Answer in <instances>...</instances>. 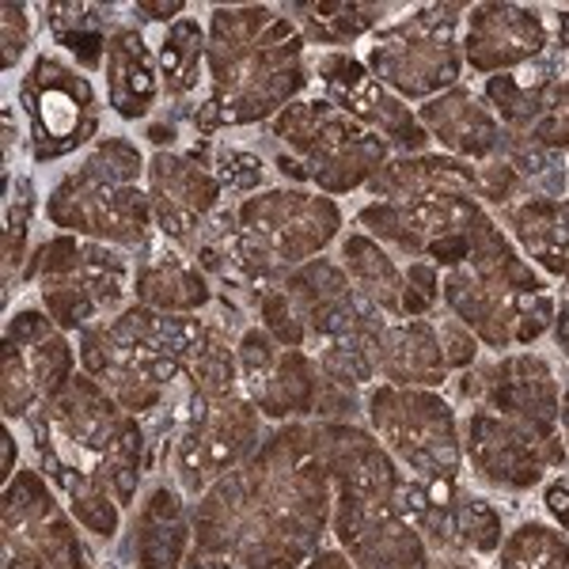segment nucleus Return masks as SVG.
I'll use <instances>...</instances> for the list:
<instances>
[{"label":"nucleus","mask_w":569,"mask_h":569,"mask_svg":"<svg viewBox=\"0 0 569 569\" xmlns=\"http://www.w3.org/2000/svg\"><path fill=\"white\" fill-rule=\"evenodd\" d=\"M289 292L292 311H297L300 327H305V350H319L327 342H342V338L376 335L388 323L380 308H372L361 292L353 289L350 273L330 259H311L300 270H292L281 281Z\"/></svg>","instance_id":"obj_22"},{"label":"nucleus","mask_w":569,"mask_h":569,"mask_svg":"<svg viewBox=\"0 0 569 569\" xmlns=\"http://www.w3.org/2000/svg\"><path fill=\"white\" fill-rule=\"evenodd\" d=\"M418 118L426 126L429 141H437L445 156H456L463 163L493 160L505 149V126L498 122L493 107L486 103L482 91L467 84L421 103Z\"/></svg>","instance_id":"obj_26"},{"label":"nucleus","mask_w":569,"mask_h":569,"mask_svg":"<svg viewBox=\"0 0 569 569\" xmlns=\"http://www.w3.org/2000/svg\"><path fill=\"white\" fill-rule=\"evenodd\" d=\"M213 171L220 187L232 194H262L266 190V160L251 149H213Z\"/></svg>","instance_id":"obj_39"},{"label":"nucleus","mask_w":569,"mask_h":569,"mask_svg":"<svg viewBox=\"0 0 569 569\" xmlns=\"http://www.w3.org/2000/svg\"><path fill=\"white\" fill-rule=\"evenodd\" d=\"M550 31L543 16L525 4H471L463 20V61L486 80L520 72L547 58Z\"/></svg>","instance_id":"obj_25"},{"label":"nucleus","mask_w":569,"mask_h":569,"mask_svg":"<svg viewBox=\"0 0 569 569\" xmlns=\"http://www.w3.org/2000/svg\"><path fill=\"white\" fill-rule=\"evenodd\" d=\"M34 433L39 460L66 463L91 479L107 482L122 505L137 498L149 467V440L144 429L103 383L88 372H77L69 388L46 407V415L27 421Z\"/></svg>","instance_id":"obj_5"},{"label":"nucleus","mask_w":569,"mask_h":569,"mask_svg":"<svg viewBox=\"0 0 569 569\" xmlns=\"http://www.w3.org/2000/svg\"><path fill=\"white\" fill-rule=\"evenodd\" d=\"M20 107L31 126V156L34 163L66 160L84 149L99 133V96L88 72L69 66L61 53H34L20 80Z\"/></svg>","instance_id":"obj_16"},{"label":"nucleus","mask_w":569,"mask_h":569,"mask_svg":"<svg viewBox=\"0 0 569 569\" xmlns=\"http://www.w3.org/2000/svg\"><path fill=\"white\" fill-rule=\"evenodd\" d=\"M206 46H209V31L201 20H190L182 16L163 31L160 42V80H163V96L168 99H187L190 91H198L201 72H206Z\"/></svg>","instance_id":"obj_33"},{"label":"nucleus","mask_w":569,"mask_h":569,"mask_svg":"<svg viewBox=\"0 0 569 569\" xmlns=\"http://www.w3.org/2000/svg\"><path fill=\"white\" fill-rule=\"evenodd\" d=\"M342 236V209L335 198L308 187H266L232 206L228 259L232 273L254 292L273 289Z\"/></svg>","instance_id":"obj_7"},{"label":"nucleus","mask_w":569,"mask_h":569,"mask_svg":"<svg viewBox=\"0 0 569 569\" xmlns=\"http://www.w3.org/2000/svg\"><path fill=\"white\" fill-rule=\"evenodd\" d=\"M259 319H262V330L273 338L284 350H305V327H300L297 311H292V300L281 284L273 289H262L259 292Z\"/></svg>","instance_id":"obj_40"},{"label":"nucleus","mask_w":569,"mask_h":569,"mask_svg":"<svg viewBox=\"0 0 569 569\" xmlns=\"http://www.w3.org/2000/svg\"><path fill=\"white\" fill-rule=\"evenodd\" d=\"M460 399L482 402L505 418L528 421L539 429H562V388L555 380V369L539 353H505L490 361L471 365L460 376Z\"/></svg>","instance_id":"obj_24"},{"label":"nucleus","mask_w":569,"mask_h":569,"mask_svg":"<svg viewBox=\"0 0 569 569\" xmlns=\"http://www.w3.org/2000/svg\"><path fill=\"white\" fill-rule=\"evenodd\" d=\"M335 493L311 421H284L259 452L201 493L194 539L240 569H300L323 550Z\"/></svg>","instance_id":"obj_1"},{"label":"nucleus","mask_w":569,"mask_h":569,"mask_svg":"<svg viewBox=\"0 0 569 569\" xmlns=\"http://www.w3.org/2000/svg\"><path fill=\"white\" fill-rule=\"evenodd\" d=\"M486 103L505 126V144L569 156V66L539 58L528 72H501L482 84Z\"/></svg>","instance_id":"obj_19"},{"label":"nucleus","mask_w":569,"mask_h":569,"mask_svg":"<svg viewBox=\"0 0 569 569\" xmlns=\"http://www.w3.org/2000/svg\"><path fill=\"white\" fill-rule=\"evenodd\" d=\"M72 346L46 311L23 308L4 327V418L34 421L72 380Z\"/></svg>","instance_id":"obj_18"},{"label":"nucleus","mask_w":569,"mask_h":569,"mask_svg":"<svg viewBox=\"0 0 569 569\" xmlns=\"http://www.w3.org/2000/svg\"><path fill=\"white\" fill-rule=\"evenodd\" d=\"M463 456L486 486L525 493L543 486L569 460L562 429H539L528 421L505 418L482 402H467L463 415Z\"/></svg>","instance_id":"obj_17"},{"label":"nucleus","mask_w":569,"mask_h":569,"mask_svg":"<svg viewBox=\"0 0 569 569\" xmlns=\"http://www.w3.org/2000/svg\"><path fill=\"white\" fill-rule=\"evenodd\" d=\"M273 141L300 168L319 194H353L380 176L391 160V144L369 126L335 107L327 96H300L270 122Z\"/></svg>","instance_id":"obj_10"},{"label":"nucleus","mask_w":569,"mask_h":569,"mask_svg":"<svg viewBox=\"0 0 569 569\" xmlns=\"http://www.w3.org/2000/svg\"><path fill=\"white\" fill-rule=\"evenodd\" d=\"M31 281L42 297V311L61 330H88L122 311L130 297V262L118 247L80 240V236H50L31 254L23 284Z\"/></svg>","instance_id":"obj_13"},{"label":"nucleus","mask_w":569,"mask_h":569,"mask_svg":"<svg viewBox=\"0 0 569 569\" xmlns=\"http://www.w3.org/2000/svg\"><path fill=\"white\" fill-rule=\"evenodd\" d=\"M187 509H182L179 490L168 482H156L144 493V505L133 520V558L137 569H182L187 566Z\"/></svg>","instance_id":"obj_31"},{"label":"nucleus","mask_w":569,"mask_h":569,"mask_svg":"<svg viewBox=\"0 0 569 569\" xmlns=\"http://www.w3.org/2000/svg\"><path fill=\"white\" fill-rule=\"evenodd\" d=\"M433 327H437V338H440V350H445V361H448V372H467L471 365H479V338L467 330L452 311L437 308L433 316Z\"/></svg>","instance_id":"obj_41"},{"label":"nucleus","mask_w":569,"mask_h":569,"mask_svg":"<svg viewBox=\"0 0 569 569\" xmlns=\"http://www.w3.org/2000/svg\"><path fill=\"white\" fill-rule=\"evenodd\" d=\"M372 437L388 448L407 479L433 493H460L463 429L456 407L440 391L376 383L365 399Z\"/></svg>","instance_id":"obj_11"},{"label":"nucleus","mask_w":569,"mask_h":569,"mask_svg":"<svg viewBox=\"0 0 569 569\" xmlns=\"http://www.w3.org/2000/svg\"><path fill=\"white\" fill-rule=\"evenodd\" d=\"M448 361L433 319H388L380 338V383L437 391L448 383Z\"/></svg>","instance_id":"obj_28"},{"label":"nucleus","mask_w":569,"mask_h":569,"mask_svg":"<svg viewBox=\"0 0 569 569\" xmlns=\"http://www.w3.org/2000/svg\"><path fill=\"white\" fill-rule=\"evenodd\" d=\"M262 440V415L243 388L194 391L171 429L168 467L182 493L201 498L217 479L251 460Z\"/></svg>","instance_id":"obj_14"},{"label":"nucleus","mask_w":569,"mask_h":569,"mask_svg":"<svg viewBox=\"0 0 569 569\" xmlns=\"http://www.w3.org/2000/svg\"><path fill=\"white\" fill-rule=\"evenodd\" d=\"M471 4H421L399 23L372 34L365 66L383 88L407 103H429L460 88L463 20Z\"/></svg>","instance_id":"obj_12"},{"label":"nucleus","mask_w":569,"mask_h":569,"mask_svg":"<svg viewBox=\"0 0 569 569\" xmlns=\"http://www.w3.org/2000/svg\"><path fill=\"white\" fill-rule=\"evenodd\" d=\"M107 103L114 107V114L122 122H137V118H149L163 91L160 80V61L149 50L144 34L133 23H114L107 42Z\"/></svg>","instance_id":"obj_27"},{"label":"nucleus","mask_w":569,"mask_h":569,"mask_svg":"<svg viewBox=\"0 0 569 569\" xmlns=\"http://www.w3.org/2000/svg\"><path fill=\"white\" fill-rule=\"evenodd\" d=\"M555 20V53L569 66V8H558Z\"/></svg>","instance_id":"obj_48"},{"label":"nucleus","mask_w":569,"mask_h":569,"mask_svg":"<svg viewBox=\"0 0 569 569\" xmlns=\"http://www.w3.org/2000/svg\"><path fill=\"white\" fill-rule=\"evenodd\" d=\"M0 50H4V69H16L23 58V50L31 46V8L20 0H8L0 8Z\"/></svg>","instance_id":"obj_42"},{"label":"nucleus","mask_w":569,"mask_h":569,"mask_svg":"<svg viewBox=\"0 0 569 569\" xmlns=\"http://www.w3.org/2000/svg\"><path fill=\"white\" fill-rule=\"evenodd\" d=\"M316 72L330 103L342 107L346 114L357 118L361 126H369L372 133H380L383 141L391 144V152H399V156L429 152L433 141H429L418 110L410 107L407 99H399L395 91L383 88L361 58H353V53H346V50L323 53Z\"/></svg>","instance_id":"obj_23"},{"label":"nucleus","mask_w":569,"mask_h":569,"mask_svg":"<svg viewBox=\"0 0 569 569\" xmlns=\"http://www.w3.org/2000/svg\"><path fill=\"white\" fill-rule=\"evenodd\" d=\"M338 266L353 289L388 319H429L440 308V278L433 262H407L369 232H346L338 240Z\"/></svg>","instance_id":"obj_21"},{"label":"nucleus","mask_w":569,"mask_h":569,"mask_svg":"<svg viewBox=\"0 0 569 569\" xmlns=\"http://www.w3.org/2000/svg\"><path fill=\"white\" fill-rule=\"evenodd\" d=\"M555 346L569 357V278L562 281V289L555 292V323H550Z\"/></svg>","instance_id":"obj_44"},{"label":"nucleus","mask_w":569,"mask_h":569,"mask_svg":"<svg viewBox=\"0 0 569 569\" xmlns=\"http://www.w3.org/2000/svg\"><path fill=\"white\" fill-rule=\"evenodd\" d=\"M240 383L266 421H350L361 407L353 391L330 388L308 350H284L262 327H243Z\"/></svg>","instance_id":"obj_15"},{"label":"nucleus","mask_w":569,"mask_h":569,"mask_svg":"<svg viewBox=\"0 0 569 569\" xmlns=\"http://www.w3.org/2000/svg\"><path fill=\"white\" fill-rule=\"evenodd\" d=\"M493 217L505 232H512V243L531 266H543L555 278H569V194H531Z\"/></svg>","instance_id":"obj_30"},{"label":"nucleus","mask_w":569,"mask_h":569,"mask_svg":"<svg viewBox=\"0 0 569 569\" xmlns=\"http://www.w3.org/2000/svg\"><path fill=\"white\" fill-rule=\"evenodd\" d=\"M357 228L399 259L433 262L445 273L479 251V243L498 228V217L482 206L479 176H471L395 201H369L357 213Z\"/></svg>","instance_id":"obj_9"},{"label":"nucleus","mask_w":569,"mask_h":569,"mask_svg":"<svg viewBox=\"0 0 569 569\" xmlns=\"http://www.w3.org/2000/svg\"><path fill=\"white\" fill-rule=\"evenodd\" d=\"M27 236H31V182H16L4 209V292H12L16 278L27 270Z\"/></svg>","instance_id":"obj_38"},{"label":"nucleus","mask_w":569,"mask_h":569,"mask_svg":"<svg viewBox=\"0 0 569 569\" xmlns=\"http://www.w3.org/2000/svg\"><path fill=\"white\" fill-rule=\"evenodd\" d=\"M42 471L50 475L53 486H61V490H66L72 517H77L80 525L91 531V536L114 539V531H118V505H122V501L110 493L107 482L91 479V475L77 471V467H66V463H46Z\"/></svg>","instance_id":"obj_35"},{"label":"nucleus","mask_w":569,"mask_h":569,"mask_svg":"<svg viewBox=\"0 0 569 569\" xmlns=\"http://www.w3.org/2000/svg\"><path fill=\"white\" fill-rule=\"evenodd\" d=\"M12 467H16V437L12 433H4V475L12 479Z\"/></svg>","instance_id":"obj_49"},{"label":"nucleus","mask_w":569,"mask_h":569,"mask_svg":"<svg viewBox=\"0 0 569 569\" xmlns=\"http://www.w3.org/2000/svg\"><path fill=\"white\" fill-rule=\"evenodd\" d=\"M440 308L490 350H525L555 323V292L501 224L463 266L445 270Z\"/></svg>","instance_id":"obj_4"},{"label":"nucleus","mask_w":569,"mask_h":569,"mask_svg":"<svg viewBox=\"0 0 569 569\" xmlns=\"http://www.w3.org/2000/svg\"><path fill=\"white\" fill-rule=\"evenodd\" d=\"M144 156L126 137H107L46 198L53 228L110 247H149L152 201Z\"/></svg>","instance_id":"obj_8"},{"label":"nucleus","mask_w":569,"mask_h":569,"mask_svg":"<svg viewBox=\"0 0 569 569\" xmlns=\"http://www.w3.org/2000/svg\"><path fill=\"white\" fill-rule=\"evenodd\" d=\"M300 569H353V562L346 558V550L342 547H323L316 558H308Z\"/></svg>","instance_id":"obj_46"},{"label":"nucleus","mask_w":569,"mask_h":569,"mask_svg":"<svg viewBox=\"0 0 569 569\" xmlns=\"http://www.w3.org/2000/svg\"><path fill=\"white\" fill-rule=\"evenodd\" d=\"M456 555H498L505 543V525L490 501L460 493L452 517Z\"/></svg>","instance_id":"obj_37"},{"label":"nucleus","mask_w":569,"mask_h":569,"mask_svg":"<svg viewBox=\"0 0 569 569\" xmlns=\"http://www.w3.org/2000/svg\"><path fill=\"white\" fill-rule=\"evenodd\" d=\"M498 569H569V536L562 528L528 520L501 543Z\"/></svg>","instance_id":"obj_36"},{"label":"nucleus","mask_w":569,"mask_h":569,"mask_svg":"<svg viewBox=\"0 0 569 569\" xmlns=\"http://www.w3.org/2000/svg\"><path fill=\"white\" fill-rule=\"evenodd\" d=\"M558 421H562V440H566V452H569V388L562 391V415H558Z\"/></svg>","instance_id":"obj_50"},{"label":"nucleus","mask_w":569,"mask_h":569,"mask_svg":"<svg viewBox=\"0 0 569 569\" xmlns=\"http://www.w3.org/2000/svg\"><path fill=\"white\" fill-rule=\"evenodd\" d=\"M433 569H471V566H463V562H448V558H445V562L433 566Z\"/></svg>","instance_id":"obj_51"},{"label":"nucleus","mask_w":569,"mask_h":569,"mask_svg":"<svg viewBox=\"0 0 569 569\" xmlns=\"http://www.w3.org/2000/svg\"><path fill=\"white\" fill-rule=\"evenodd\" d=\"M281 12L300 27L305 42L311 46H350L361 34L376 31L383 20H391V12H399V4H281Z\"/></svg>","instance_id":"obj_32"},{"label":"nucleus","mask_w":569,"mask_h":569,"mask_svg":"<svg viewBox=\"0 0 569 569\" xmlns=\"http://www.w3.org/2000/svg\"><path fill=\"white\" fill-rule=\"evenodd\" d=\"M133 12L141 16V20H168V23H176L182 20V12H187V4L182 0H168V4H133Z\"/></svg>","instance_id":"obj_45"},{"label":"nucleus","mask_w":569,"mask_h":569,"mask_svg":"<svg viewBox=\"0 0 569 569\" xmlns=\"http://www.w3.org/2000/svg\"><path fill=\"white\" fill-rule=\"evenodd\" d=\"M209 330L198 316H163L152 308H122L114 319L80 330V361L91 380L122 402L133 418L152 415L171 383L187 380V353Z\"/></svg>","instance_id":"obj_6"},{"label":"nucleus","mask_w":569,"mask_h":569,"mask_svg":"<svg viewBox=\"0 0 569 569\" xmlns=\"http://www.w3.org/2000/svg\"><path fill=\"white\" fill-rule=\"evenodd\" d=\"M144 187H149L152 220L163 240L194 251L206 224L217 217L220 194H224L213 171V144L198 141V149L190 152H152Z\"/></svg>","instance_id":"obj_20"},{"label":"nucleus","mask_w":569,"mask_h":569,"mask_svg":"<svg viewBox=\"0 0 569 569\" xmlns=\"http://www.w3.org/2000/svg\"><path fill=\"white\" fill-rule=\"evenodd\" d=\"M311 440L330 475V531L353 569H433V550L402 512L407 475L357 421H311Z\"/></svg>","instance_id":"obj_3"},{"label":"nucleus","mask_w":569,"mask_h":569,"mask_svg":"<svg viewBox=\"0 0 569 569\" xmlns=\"http://www.w3.org/2000/svg\"><path fill=\"white\" fill-rule=\"evenodd\" d=\"M209 99L198 107V133L254 126L278 118L308 88L305 34L273 4H240L209 12Z\"/></svg>","instance_id":"obj_2"},{"label":"nucleus","mask_w":569,"mask_h":569,"mask_svg":"<svg viewBox=\"0 0 569 569\" xmlns=\"http://www.w3.org/2000/svg\"><path fill=\"white\" fill-rule=\"evenodd\" d=\"M46 27H50L53 42L66 46L80 66H103L110 31L107 8L103 4H42Z\"/></svg>","instance_id":"obj_34"},{"label":"nucleus","mask_w":569,"mask_h":569,"mask_svg":"<svg viewBox=\"0 0 569 569\" xmlns=\"http://www.w3.org/2000/svg\"><path fill=\"white\" fill-rule=\"evenodd\" d=\"M133 297L141 308L163 311V316H194L198 308H209L213 289L198 262H187L168 243L144 247V259L133 273Z\"/></svg>","instance_id":"obj_29"},{"label":"nucleus","mask_w":569,"mask_h":569,"mask_svg":"<svg viewBox=\"0 0 569 569\" xmlns=\"http://www.w3.org/2000/svg\"><path fill=\"white\" fill-rule=\"evenodd\" d=\"M182 569H236L232 558H224V555H213V550H190L187 555V566Z\"/></svg>","instance_id":"obj_47"},{"label":"nucleus","mask_w":569,"mask_h":569,"mask_svg":"<svg viewBox=\"0 0 569 569\" xmlns=\"http://www.w3.org/2000/svg\"><path fill=\"white\" fill-rule=\"evenodd\" d=\"M543 505L550 509V517L558 520V528L569 536V475H555L547 486H543Z\"/></svg>","instance_id":"obj_43"}]
</instances>
